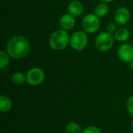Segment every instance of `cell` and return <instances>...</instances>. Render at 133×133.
<instances>
[{
	"label": "cell",
	"mask_w": 133,
	"mask_h": 133,
	"mask_svg": "<svg viewBox=\"0 0 133 133\" xmlns=\"http://www.w3.org/2000/svg\"><path fill=\"white\" fill-rule=\"evenodd\" d=\"M8 55L15 59H22L27 56L30 50V44L26 37L22 35H16L11 37L7 44Z\"/></svg>",
	"instance_id": "6da1fadb"
},
{
	"label": "cell",
	"mask_w": 133,
	"mask_h": 133,
	"mask_svg": "<svg viewBox=\"0 0 133 133\" xmlns=\"http://www.w3.org/2000/svg\"><path fill=\"white\" fill-rule=\"evenodd\" d=\"M70 37H71L67 30L58 29L51 34L49 38V44L55 51H62L69 45Z\"/></svg>",
	"instance_id": "7a4b0ae2"
},
{
	"label": "cell",
	"mask_w": 133,
	"mask_h": 133,
	"mask_svg": "<svg viewBox=\"0 0 133 133\" xmlns=\"http://www.w3.org/2000/svg\"><path fill=\"white\" fill-rule=\"evenodd\" d=\"M88 43V37L84 31L78 30L73 33L70 37V45L72 48L80 52L85 49Z\"/></svg>",
	"instance_id": "3957f363"
},
{
	"label": "cell",
	"mask_w": 133,
	"mask_h": 133,
	"mask_svg": "<svg viewBox=\"0 0 133 133\" xmlns=\"http://www.w3.org/2000/svg\"><path fill=\"white\" fill-rule=\"evenodd\" d=\"M114 36L108 32H102L96 38L95 45L97 50L102 52L109 51L114 44Z\"/></svg>",
	"instance_id": "277c9868"
},
{
	"label": "cell",
	"mask_w": 133,
	"mask_h": 133,
	"mask_svg": "<svg viewBox=\"0 0 133 133\" xmlns=\"http://www.w3.org/2000/svg\"><path fill=\"white\" fill-rule=\"evenodd\" d=\"M101 21L99 17L94 14L89 13L86 15L82 20V26L83 30L87 34H94L100 28Z\"/></svg>",
	"instance_id": "5b68a950"
},
{
	"label": "cell",
	"mask_w": 133,
	"mask_h": 133,
	"mask_svg": "<svg viewBox=\"0 0 133 133\" xmlns=\"http://www.w3.org/2000/svg\"><path fill=\"white\" fill-rule=\"evenodd\" d=\"M26 82L30 86H38L43 83L45 75L44 72L37 67H34L30 69L26 74Z\"/></svg>",
	"instance_id": "8992f818"
},
{
	"label": "cell",
	"mask_w": 133,
	"mask_h": 133,
	"mask_svg": "<svg viewBox=\"0 0 133 133\" xmlns=\"http://www.w3.org/2000/svg\"><path fill=\"white\" fill-rule=\"evenodd\" d=\"M118 55L124 62H130L133 60V46L129 44H122L118 49Z\"/></svg>",
	"instance_id": "52a82bcc"
},
{
	"label": "cell",
	"mask_w": 133,
	"mask_h": 133,
	"mask_svg": "<svg viewBox=\"0 0 133 133\" xmlns=\"http://www.w3.org/2000/svg\"><path fill=\"white\" fill-rule=\"evenodd\" d=\"M130 16V12L126 7H120L117 9L115 12L114 19L116 22V23L119 25H124L129 22Z\"/></svg>",
	"instance_id": "ba28073f"
},
{
	"label": "cell",
	"mask_w": 133,
	"mask_h": 133,
	"mask_svg": "<svg viewBox=\"0 0 133 133\" xmlns=\"http://www.w3.org/2000/svg\"><path fill=\"white\" fill-rule=\"evenodd\" d=\"M76 23V19L70 13L64 14L62 16L59 20V24L62 27V29L65 30H69L73 28Z\"/></svg>",
	"instance_id": "9c48e42d"
},
{
	"label": "cell",
	"mask_w": 133,
	"mask_h": 133,
	"mask_svg": "<svg viewBox=\"0 0 133 133\" xmlns=\"http://www.w3.org/2000/svg\"><path fill=\"white\" fill-rule=\"evenodd\" d=\"M68 10L69 13L73 16H79L83 14L84 7L81 2L78 0H73L69 2L68 5Z\"/></svg>",
	"instance_id": "30bf717a"
},
{
	"label": "cell",
	"mask_w": 133,
	"mask_h": 133,
	"mask_svg": "<svg viewBox=\"0 0 133 133\" xmlns=\"http://www.w3.org/2000/svg\"><path fill=\"white\" fill-rule=\"evenodd\" d=\"M12 107V102L11 99L5 95L0 96V111L2 113L8 112Z\"/></svg>",
	"instance_id": "8fae6325"
},
{
	"label": "cell",
	"mask_w": 133,
	"mask_h": 133,
	"mask_svg": "<svg viewBox=\"0 0 133 133\" xmlns=\"http://www.w3.org/2000/svg\"><path fill=\"white\" fill-rule=\"evenodd\" d=\"M130 37V33L126 28H119L114 34V37L120 42H124L129 40Z\"/></svg>",
	"instance_id": "7c38bea8"
},
{
	"label": "cell",
	"mask_w": 133,
	"mask_h": 133,
	"mask_svg": "<svg viewBox=\"0 0 133 133\" xmlns=\"http://www.w3.org/2000/svg\"><path fill=\"white\" fill-rule=\"evenodd\" d=\"M108 11H109V8L107 3L101 2L96 5L94 9V14L97 15L98 17H103L108 13Z\"/></svg>",
	"instance_id": "4fadbf2b"
},
{
	"label": "cell",
	"mask_w": 133,
	"mask_h": 133,
	"mask_svg": "<svg viewBox=\"0 0 133 133\" xmlns=\"http://www.w3.org/2000/svg\"><path fill=\"white\" fill-rule=\"evenodd\" d=\"M12 82L17 86L23 85L26 81V76H25L24 73L21 72H16L12 76Z\"/></svg>",
	"instance_id": "5bb4252c"
},
{
	"label": "cell",
	"mask_w": 133,
	"mask_h": 133,
	"mask_svg": "<svg viewBox=\"0 0 133 133\" xmlns=\"http://www.w3.org/2000/svg\"><path fill=\"white\" fill-rule=\"evenodd\" d=\"M65 132L66 133H82L80 125L74 122H69L65 126Z\"/></svg>",
	"instance_id": "9a60e30c"
},
{
	"label": "cell",
	"mask_w": 133,
	"mask_h": 133,
	"mask_svg": "<svg viewBox=\"0 0 133 133\" xmlns=\"http://www.w3.org/2000/svg\"><path fill=\"white\" fill-rule=\"evenodd\" d=\"M9 63V55L6 54V52H5L4 51H0V69H3L5 67L8 66Z\"/></svg>",
	"instance_id": "2e32d148"
},
{
	"label": "cell",
	"mask_w": 133,
	"mask_h": 133,
	"mask_svg": "<svg viewBox=\"0 0 133 133\" xmlns=\"http://www.w3.org/2000/svg\"><path fill=\"white\" fill-rule=\"evenodd\" d=\"M82 133H102L101 130L97 127V126H94V125H91V126H88L87 127Z\"/></svg>",
	"instance_id": "e0dca14e"
},
{
	"label": "cell",
	"mask_w": 133,
	"mask_h": 133,
	"mask_svg": "<svg viewBox=\"0 0 133 133\" xmlns=\"http://www.w3.org/2000/svg\"><path fill=\"white\" fill-rule=\"evenodd\" d=\"M126 107H127V110L129 111V113L133 116V96H131L130 97H129L127 103H126Z\"/></svg>",
	"instance_id": "ac0fdd59"
},
{
	"label": "cell",
	"mask_w": 133,
	"mask_h": 133,
	"mask_svg": "<svg viewBox=\"0 0 133 133\" xmlns=\"http://www.w3.org/2000/svg\"><path fill=\"white\" fill-rule=\"evenodd\" d=\"M117 30V27H116V25L115 23H109L107 26V32L110 33V34H115V32Z\"/></svg>",
	"instance_id": "d6986e66"
},
{
	"label": "cell",
	"mask_w": 133,
	"mask_h": 133,
	"mask_svg": "<svg viewBox=\"0 0 133 133\" xmlns=\"http://www.w3.org/2000/svg\"><path fill=\"white\" fill-rule=\"evenodd\" d=\"M129 67H130V69H131L132 70H133V60L132 62H129Z\"/></svg>",
	"instance_id": "ffe728a7"
},
{
	"label": "cell",
	"mask_w": 133,
	"mask_h": 133,
	"mask_svg": "<svg viewBox=\"0 0 133 133\" xmlns=\"http://www.w3.org/2000/svg\"><path fill=\"white\" fill-rule=\"evenodd\" d=\"M102 2H105V3H108V2H112L113 0H101Z\"/></svg>",
	"instance_id": "44dd1931"
},
{
	"label": "cell",
	"mask_w": 133,
	"mask_h": 133,
	"mask_svg": "<svg viewBox=\"0 0 133 133\" xmlns=\"http://www.w3.org/2000/svg\"><path fill=\"white\" fill-rule=\"evenodd\" d=\"M131 126H132V130H133V120H132V124H131Z\"/></svg>",
	"instance_id": "7402d4cb"
}]
</instances>
